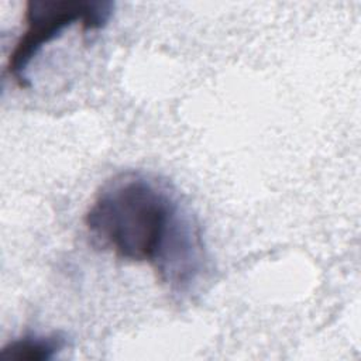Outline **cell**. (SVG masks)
Here are the masks:
<instances>
[{
    "label": "cell",
    "mask_w": 361,
    "mask_h": 361,
    "mask_svg": "<svg viewBox=\"0 0 361 361\" xmlns=\"http://www.w3.org/2000/svg\"><path fill=\"white\" fill-rule=\"evenodd\" d=\"M68 345L61 333L31 334L11 340L0 350V361H49Z\"/></svg>",
    "instance_id": "3"
},
{
    "label": "cell",
    "mask_w": 361,
    "mask_h": 361,
    "mask_svg": "<svg viewBox=\"0 0 361 361\" xmlns=\"http://www.w3.org/2000/svg\"><path fill=\"white\" fill-rule=\"evenodd\" d=\"M93 244L121 259L147 262L173 292H186L206 265L200 228L172 186L127 171L96 192L85 213Z\"/></svg>",
    "instance_id": "1"
},
{
    "label": "cell",
    "mask_w": 361,
    "mask_h": 361,
    "mask_svg": "<svg viewBox=\"0 0 361 361\" xmlns=\"http://www.w3.org/2000/svg\"><path fill=\"white\" fill-rule=\"evenodd\" d=\"M110 0H27L24 7L25 30L17 39L7 62L14 82L30 87L27 71L41 49L56 39L66 28L78 24L83 31L107 25L113 16Z\"/></svg>",
    "instance_id": "2"
}]
</instances>
